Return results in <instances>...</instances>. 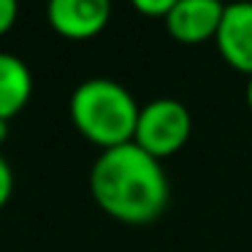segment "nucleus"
Here are the masks:
<instances>
[{"instance_id": "nucleus-2", "label": "nucleus", "mask_w": 252, "mask_h": 252, "mask_svg": "<svg viewBox=\"0 0 252 252\" xmlns=\"http://www.w3.org/2000/svg\"><path fill=\"white\" fill-rule=\"evenodd\" d=\"M68 114L73 127L103 152V149H114L133 141L141 106L136 103L130 90L122 87L120 82L93 76L84 79L71 93Z\"/></svg>"}, {"instance_id": "nucleus-8", "label": "nucleus", "mask_w": 252, "mask_h": 252, "mask_svg": "<svg viewBox=\"0 0 252 252\" xmlns=\"http://www.w3.org/2000/svg\"><path fill=\"white\" fill-rule=\"evenodd\" d=\"M176 3H179V0H130V6L136 8L141 17H149V19H165Z\"/></svg>"}, {"instance_id": "nucleus-13", "label": "nucleus", "mask_w": 252, "mask_h": 252, "mask_svg": "<svg viewBox=\"0 0 252 252\" xmlns=\"http://www.w3.org/2000/svg\"><path fill=\"white\" fill-rule=\"evenodd\" d=\"M222 6H230V3H241V0H220Z\"/></svg>"}, {"instance_id": "nucleus-10", "label": "nucleus", "mask_w": 252, "mask_h": 252, "mask_svg": "<svg viewBox=\"0 0 252 252\" xmlns=\"http://www.w3.org/2000/svg\"><path fill=\"white\" fill-rule=\"evenodd\" d=\"M19 17V0H0V35H6Z\"/></svg>"}, {"instance_id": "nucleus-4", "label": "nucleus", "mask_w": 252, "mask_h": 252, "mask_svg": "<svg viewBox=\"0 0 252 252\" xmlns=\"http://www.w3.org/2000/svg\"><path fill=\"white\" fill-rule=\"evenodd\" d=\"M52 30L68 41H90L106 30L111 0H46Z\"/></svg>"}, {"instance_id": "nucleus-11", "label": "nucleus", "mask_w": 252, "mask_h": 252, "mask_svg": "<svg viewBox=\"0 0 252 252\" xmlns=\"http://www.w3.org/2000/svg\"><path fill=\"white\" fill-rule=\"evenodd\" d=\"M6 136H8V120H0V144L6 141Z\"/></svg>"}, {"instance_id": "nucleus-12", "label": "nucleus", "mask_w": 252, "mask_h": 252, "mask_svg": "<svg viewBox=\"0 0 252 252\" xmlns=\"http://www.w3.org/2000/svg\"><path fill=\"white\" fill-rule=\"evenodd\" d=\"M247 106L252 111V76H247Z\"/></svg>"}, {"instance_id": "nucleus-5", "label": "nucleus", "mask_w": 252, "mask_h": 252, "mask_svg": "<svg viewBox=\"0 0 252 252\" xmlns=\"http://www.w3.org/2000/svg\"><path fill=\"white\" fill-rule=\"evenodd\" d=\"M222 14L225 6L220 0H179L163 22L174 41L195 46L217 38Z\"/></svg>"}, {"instance_id": "nucleus-3", "label": "nucleus", "mask_w": 252, "mask_h": 252, "mask_svg": "<svg viewBox=\"0 0 252 252\" xmlns=\"http://www.w3.org/2000/svg\"><path fill=\"white\" fill-rule=\"evenodd\" d=\"M192 133V117L185 103L176 98H155L141 106L133 144L152 155L155 160H163L176 155Z\"/></svg>"}, {"instance_id": "nucleus-1", "label": "nucleus", "mask_w": 252, "mask_h": 252, "mask_svg": "<svg viewBox=\"0 0 252 252\" xmlns=\"http://www.w3.org/2000/svg\"><path fill=\"white\" fill-rule=\"evenodd\" d=\"M90 192L109 217L125 225L155 222L171 198L160 160L133 141L98 155L90 168Z\"/></svg>"}, {"instance_id": "nucleus-6", "label": "nucleus", "mask_w": 252, "mask_h": 252, "mask_svg": "<svg viewBox=\"0 0 252 252\" xmlns=\"http://www.w3.org/2000/svg\"><path fill=\"white\" fill-rule=\"evenodd\" d=\"M214 44L233 71L252 76V0L225 6Z\"/></svg>"}, {"instance_id": "nucleus-9", "label": "nucleus", "mask_w": 252, "mask_h": 252, "mask_svg": "<svg viewBox=\"0 0 252 252\" xmlns=\"http://www.w3.org/2000/svg\"><path fill=\"white\" fill-rule=\"evenodd\" d=\"M11 192H14V171L8 165V160L0 155V209L8 203Z\"/></svg>"}, {"instance_id": "nucleus-7", "label": "nucleus", "mask_w": 252, "mask_h": 252, "mask_svg": "<svg viewBox=\"0 0 252 252\" xmlns=\"http://www.w3.org/2000/svg\"><path fill=\"white\" fill-rule=\"evenodd\" d=\"M33 73L11 52H0V120H11L28 106Z\"/></svg>"}]
</instances>
